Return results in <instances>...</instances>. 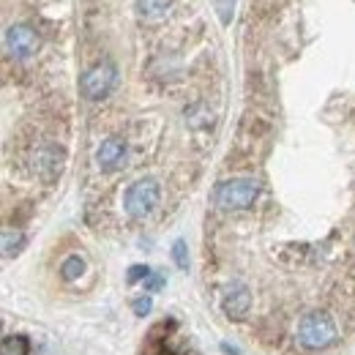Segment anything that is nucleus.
Here are the masks:
<instances>
[{
  "label": "nucleus",
  "mask_w": 355,
  "mask_h": 355,
  "mask_svg": "<svg viewBox=\"0 0 355 355\" xmlns=\"http://www.w3.org/2000/svg\"><path fill=\"white\" fill-rule=\"evenodd\" d=\"M115 85H118V69H115L110 60L96 63L93 69H88V71L83 74V83H80L83 96H85L88 101H101V98H107V96L115 90Z\"/></svg>",
  "instance_id": "4"
},
{
  "label": "nucleus",
  "mask_w": 355,
  "mask_h": 355,
  "mask_svg": "<svg viewBox=\"0 0 355 355\" xmlns=\"http://www.w3.org/2000/svg\"><path fill=\"white\" fill-rule=\"evenodd\" d=\"M22 249H25V235H22V230L6 227V230H3V257L11 260V257H17Z\"/></svg>",
  "instance_id": "9"
},
{
  "label": "nucleus",
  "mask_w": 355,
  "mask_h": 355,
  "mask_svg": "<svg viewBox=\"0 0 355 355\" xmlns=\"http://www.w3.org/2000/svg\"><path fill=\"white\" fill-rule=\"evenodd\" d=\"M159 200H162V186L153 178H139L126 189L123 208H126V214L132 219H145V216H150L156 211Z\"/></svg>",
  "instance_id": "3"
},
{
  "label": "nucleus",
  "mask_w": 355,
  "mask_h": 355,
  "mask_svg": "<svg viewBox=\"0 0 355 355\" xmlns=\"http://www.w3.org/2000/svg\"><path fill=\"white\" fill-rule=\"evenodd\" d=\"M222 311L230 320H235V322H243L249 317V311H252V293H249V287L243 282H232V284L224 287Z\"/></svg>",
  "instance_id": "6"
},
{
  "label": "nucleus",
  "mask_w": 355,
  "mask_h": 355,
  "mask_svg": "<svg viewBox=\"0 0 355 355\" xmlns=\"http://www.w3.org/2000/svg\"><path fill=\"white\" fill-rule=\"evenodd\" d=\"M336 336H339V328H336V320L328 311H306L298 322V345L306 353L328 350L336 342Z\"/></svg>",
  "instance_id": "1"
},
{
  "label": "nucleus",
  "mask_w": 355,
  "mask_h": 355,
  "mask_svg": "<svg viewBox=\"0 0 355 355\" xmlns=\"http://www.w3.org/2000/svg\"><path fill=\"white\" fill-rule=\"evenodd\" d=\"M173 0H137V11L142 19H162L170 11Z\"/></svg>",
  "instance_id": "10"
},
{
  "label": "nucleus",
  "mask_w": 355,
  "mask_h": 355,
  "mask_svg": "<svg viewBox=\"0 0 355 355\" xmlns=\"http://www.w3.org/2000/svg\"><path fill=\"white\" fill-rule=\"evenodd\" d=\"M42 39L31 25H11L3 33V49L11 60H28L39 52Z\"/></svg>",
  "instance_id": "5"
},
{
  "label": "nucleus",
  "mask_w": 355,
  "mask_h": 355,
  "mask_svg": "<svg viewBox=\"0 0 355 355\" xmlns=\"http://www.w3.org/2000/svg\"><path fill=\"white\" fill-rule=\"evenodd\" d=\"M164 287V276L162 273H150L148 279H145V290L148 293H156V290H162Z\"/></svg>",
  "instance_id": "16"
},
{
  "label": "nucleus",
  "mask_w": 355,
  "mask_h": 355,
  "mask_svg": "<svg viewBox=\"0 0 355 355\" xmlns=\"http://www.w3.org/2000/svg\"><path fill=\"white\" fill-rule=\"evenodd\" d=\"M173 260L180 270H189V249H186V241H175L173 243Z\"/></svg>",
  "instance_id": "13"
},
{
  "label": "nucleus",
  "mask_w": 355,
  "mask_h": 355,
  "mask_svg": "<svg viewBox=\"0 0 355 355\" xmlns=\"http://www.w3.org/2000/svg\"><path fill=\"white\" fill-rule=\"evenodd\" d=\"M257 197H260V183L254 178H230L214 191V200L222 211H246L257 202Z\"/></svg>",
  "instance_id": "2"
},
{
  "label": "nucleus",
  "mask_w": 355,
  "mask_h": 355,
  "mask_svg": "<svg viewBox=\"0 0 355 355\" xmlns=\"http://www.w3.org/2000/svg\"><path fill=\"white\" fill-rule=\"evenodd\" d=\"M33 170L42 178H55L60 173V150L55 145H42L33 150Z\"/></svg>",
  "instance_id": "8"
},
{
  "label": "nucleus",
  "mask_w": 355,
  "mask_h": 355,
  "mask_svg": "<svg viewBox=\"0 0 355 355\" xmlns=\"http://www.w3.org/2000/svg\"><path fill=\"white\" fill-rule=\"evenodd\" d=\"M148 276H150V268L148 266H132L129 268V273H126L129 284H139V282H145Z\"/></svg>",
  "instance_id": "15"
},
{
  "label": "nucleus",
  "mask_w": 355,
  "mask_h": 355,
  "mask_svg": "<svg viewBox=\"0 0 355 355\" xmlns=\"http://www.w3.org/2000/svg\"><path fill=\"white\" fill-rule=\"evenodd\" d=\"M83 273H85V257H80V254H69L60 263V279L63 282H77Z\"/></svg>",
  "instance_id": "12"
},
{
  "label": "nucleus",
  "mask_w": 355,
  "mask_h": 355,
  "mask_svg": "<svg viewBox=\"0 0 355 355\" xmlns=\"http://www.w3.org/2000/svg\"><path fill=\"white\" fill-rule=\"evenodd\" d=\"M132 309H134V314H137V317H148V314H150V309H153L150 295H139V298H134Z\"/></svg>",
  "instance_id": "14"
},
{
  "label": "nucleus",
  "mask_w": 355,
  "mask_h": 355,
  "mask_svg": "<svg viewBox=\"0 0 355 355\" xmlns=\"http://www.w3.org/2000/svg\"><path fill=\"white\" fill-rule=\"evenodd\" d=\"M0 355H31V342H28V336H22V334H8V336H3Z\"/></svg>",
  "instance_id": "11"
},
{
  "label": "nucleus",
  "mask_w": 355,
  "mask_h": 355,
  "mask_svg": "<svg viewBox=\"0 0 355 355\" xmlns=\"http://www.w3.org/2000/svg\"><path fill=\"white\" fill-rule=\"evenodd\" d=\"M126 153H129V148H126V142L121 137H107L96 148V164L101 170H115V167H121L126 162Z\"/></svg>",
  "instance_id": "7"
}]
</instances>
